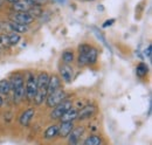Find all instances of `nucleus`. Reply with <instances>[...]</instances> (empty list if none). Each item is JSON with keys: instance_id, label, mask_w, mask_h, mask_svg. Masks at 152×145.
I'll use <instances>...</instances> for the list:
<instances>
[{"instance_id": "9b49d317", "label": "nucleus", "mask_w": 152, "mask_h": 145, "mask_svg": "<svg viewBox=\"0 0 152 145\" xmlns=\"http://www.w3.org/2000/svg\"><path fill=\"white\" fill-rule=\"evenodd\" d=\"M60 86H61V80H60L58 76H56V75L49 76V81H48V86H47V92L50 94L53 91L60 89Z\"/></svg>"}, {"instance_id": "a878e982", "label": "nucleus", "mask_w": 152, "mask_h": 145, "mask_svg": "<svg viewBox=\"0 0 152 145\" xmlns=\"http://www.w3.org/2000/svg\"><path fill=\"white\" fill-rule=\"evenodd\" d=\"M2 102H4V100H2V96L0 95V107L2 105Z\"/></svg>"}, {"instance_id": "6ab92c4d", "label": "nucleus", "mask_w": 152, "mask_h": 145, "mask_svg": "<svg viewBox=\"0 0 152 145\" xmlns=\"http://www.w3.org/2000/svg\"><path fill=\"white\" fill-rule=\"evenodd\" d=\"M102 143V139L98 136H90L84 141V145H99Z\"/></svg>"}, {"instance_id": "5701e85b", "label": "nucleus", "mask_w": 152, "mask_h": 145, "mask_svg": "<svg viewBox=\"0 0 152 145\" xmlns=\"http://www.w3.org/2000/svg\"><path fill=\"white\" fill-rule=\"evenodd\" d=\"M32 5H37V6H40V5H42V4H45L47 0H28Z\"/></svg>"}, {"instance_id": "b1692460", "label": "nucleus", "mask_w": 152, "mask_h": 145, "mask_svg": "<svg viewBox=\"0 0 152 145\" xmlns=\"http://www.w3.org/2000/svg\"><path fill=\"white\" fill-rule=\"evenodd\" d=\"M115 22V19H110V20H107L104 23H103V27L105 28V27H108V26H111L113 23Z\"/></svg>"}, {"instance_id": "4468645a", "label": "nucleus", "mask_w": 152, "mask_h": 145, "mask_svg": "<svg viewBox=\"0 0 152 145\" xmlns=\"http://www.w3.org/2000/svg\"><path fill=\"white\" fill-rule=\"evenodd\" d=\"M84 129L83 127H77V129H73L72 132L68 135V142L70 144H76L81 137V135L83 133Z\"/></svg>"}, {"instance_id": "ddd939ff", "label": "nucleus", "mask_w": 152, "mask_h": 145, "mask_svg": "<svg viewBox=\"0 0 152 145\" xmlns=\"http://www.w3.org/2000/svg\"><path fill=\"white\" fill-rule=\"evenodd\" d=\"M7 23H8L10 31H12V32H14V33L22 34V33H26V32L28 31V26H27V25L19 23V22H15V21H11V22H7Z\"/></svg>"}, {"instance_id": "a211bd4d", "label": "nucleus", "mask_w": 152, "mask_h": 145, "mask_svg": "<svg viewBox=\"0 0 152 145\" xmlns=\"http://www.w3.org/2000/svg\"><path fill=\"white\" fill-rule=\"evenodd\" d=\"M148 72H149V68H148V66L145 63H139L137 66V68H136V74L139 77H144L148 74Z\"/></svg>"}, {"instance_id": "393cba45", "label": "nucleus", "mask_w": 152, "mask_h": 145, "mask_svg": "<svg viewBox=\"0 0 152 145\" xmlns=\"http://www.w3.org/2000/svg\"><path fill=\"white\" fill-rule=\"evenodd\" d=\"M145 55L148 56V59H151V46L149 45L148 48L145 49Z\"/></svg>"}, {"instance_id": "f03ea898", "label": "nucleus", "mask_w": 152, "mask_h": 145, "mask_svg": "<svg viewBox=\"0 0 152 145\" xmlns=\"http://www.w3.org/2000/svg\"><path fill=\"white\" fill-rule=\"evenodd\" d=\"M38 90V84H37V76H34L33 74L28 75L27 82H26V87H25V95L27 96V98L29 101L34 100V96Z\"/></svg>"}, {"instance_id": "423d86ee", "label": "nucleus", "mask_w": 152, "mask_h": 145, "mask_svg": "<svg viewBox=\"0 0 152 145\" xmlns=\"http://www.w3.org/2000/svg\"><path fill=\"white\" fill-rule=\"evenodd\" d=\"M35 115V110L33 108H28L27 110H25L19 117V123L21 127H27L29 124V122L32 121V118Z\"/></svg>"}, {"instance_id": "dca6fc26", "label": "nucleus", "mask_w": 152, "mask_h": 145, "mask_svg": "<svg viewBox=\"0 0 152 145\" xmlns=\"http://www.w3.org/2000/svg\"><path fill=\"white\" fill-rule=\"evenodd\" d=\"M57 133H58V125L53 124V125H50V127H48L46 129V131H45V138L46 139H53V138L56 137Z\"/></svg>"}, {"instance_id": "aec40b11", "label": "nucleus", "mask_w": 152, "mask_h": 145, "mask_svg": "<svg viewBox=\"0 0 152 145\" xmlns=\"http://www.w3.org/2000/svg\"><path fill=\"white\" fill-rule=\"evenodd\" d=\"M62 60H63V62L67 63V64L72 63V62L74 61V54H73V52H69V51L64 52V53L62 54Z\"/></svg>"}, {"instance_id": "c85d7f7f", "label": "nucleus", "mask_w": 152, "mask_h": 145, "mask_svg": "<svg viewBox=\"0 0 152 145\" xmlns=\"http://www.w3.org/2000/svg\"><path fill=\"white\" fill-rule=\"evenodd\" d=\"M88 1H93V0H88Z\"/></svg>"}, {"instance_id": "1a4fd4ad", "label": "nucleus", "mask_w": 152, "mask_h": 145, "mask_svg": "<svg viewBox=\"0 0 152 145\" xmlns=\"http://www.w3.org/2000/svg\"><path fill=\"white\" fill-rule=\"evenodd\" d=\"M73 129H74V123L73 122H61V124L58 125L57 136H60L62 138H67Z\"/></svg>"}, {"instance_id": "f257e3e1", "label": "nucleus", "mask_w": 152, "mask_h": 145, "mask_svg": "<svg viewBox=\"0 0 152 145\" xmlns=\"http://www.w3.org/2000/svg\"><path fill=\"white\" fill-rule=\"evenodd\" d=\"M10 84H11V90L13 91L14 100L17 102H20L25 96V83H23L22 74L20 72L14 74L10 80Z\"/></svg>"}, {"instance_id": "9d476101", "label": "nucleus", "mask_w": 152, "mask_h": 145, "mask_svg": "<svg viewBox=\"0 0 152 145\" xmlns=\"http://www.w3.org/2000/svg\"><path fill=\"white\" fill-rule=\"evenodd\" d=\"M32 6H35V5H32L28 0H19V1L13 2L12 8L15 12H27Z\"/></svg>"}, {"instance_id": "4be33fe9", "label": "nucleus", "mask_w": 152, "mask_h": 145, "mask_svg": "<svg viewBox=\"0 0 152 145\" xmlns=\"http://www.w3.org/2000/svg\"><path fill=\"white\" fill-rule=\"evenodd\" d=\"M0 45L1 46H5V47L11 46L10 39H8V34H6V33H1L0 34Z\"/></svg>"}, {"instance_id": "bb28decb", "label": "nucleus", "mask_w": 152, "mask_h": 145, "mask_svg": "<svg viewBox=\"0 0 152 145\" xmlns=\"http://www.w3.org/2000/svg\"><path fill=\"white\" fill-rule=\"evenodd\" d=\"M6 1H8V2H15V1H19V0H6Z\"/></svg>"}, {"instance_id": "0eeeda50", "label": "nucleus", "mask_w": 152, "mask_h": 145, "mask_svg": "<svg viewBox=\"0 0 152 145\" xmlns=\"http://www.w3.org/2000/svg\"><path fill=\"white\" fill-rule=\"evenodd\" d=\"M95 111L96 109L94 105H86L80 111H77V119H81V121L88 119V118H90V117H93L95 115Z\"/></svg>"}, {"instance_id": "7ed1b4c3", "label": "nucleus", "mask_w": 152, "mask_h": 145, "mask_svg": "<svg viewBox=\"0 0 152 145\" xmlns=\"http://www.w3.org/2000/svg\"><path fill=\"white\" fill-rule=\"evenodd\" d=\"M66 97V94L64 91L61 90V89H57V90L53 91L50 94L47 95L46 97V103L48 105V108H54L56 104H58L60 102H62Z\"/></svg>"}, {"instance_id": "c756f323", "label": "nucleus", "mask_w": 152, "mask_h": 145, "mask_svg": "<svg viewBox=\"0 0 152 145\" xmlns=\"http://www.w3.org/2000/svg\"><path fill=\"white\" fill-rule=\"evenodd\" d=\"M0 52H1V51H0Z\"/></svg>"}, {"instance_id": "f3484780", "label": "nucleus", "mask_w": 152, "mask_h": 145, "mask_svg": "<svg viewBox=\"0 0 152 145\" xmlns=\"http://www.w3.org/2000/svg\"><path fill=\"white\" fill-rule=\"evenodd\" d=\"M11 91L10 80H1L0 81V95H8Z\"/></svg>"}, {"instance_id": "cd10ccee", "label": "nucleus", "mask_w": 152, "mask_h": 145, "mask_svg": "<svg viewBox=\"0 0 152 145\" xmlns=\"http://www.w3.org/2000/svg\"><path fill=\"white\" fill-rule=\"evenodd\" d=\"M2 2H4V0H0V6L2 5Z\"/></svg>"}, {"instance_id": "39448f33", "label": "nucleus", "mask_w": 152, "mask_h": 145, "mask_svg": "<svg viewBox=\"0 0 152 145\" xmlns=\"http://www.w3.org/2000/svg\"><path fill=\"white\" fill-rule=\"evenodd\" d=\"M10 19H11V21H15V22L23 23L27 26L34 21V18L31 17L27 12H15V11L10 14Z\"/></svg>"}, {"instance_id": "f8f14e48", "label": "nucleus", "mask_w": 152, "mask_h": 145, "mask_svg": "<svg viewBox=\"0 0 152 145\" xmlns=\"http://www.w3.org/2000/svg\"><path fill=\"white\" fill-rule=\"evenodd\" d=\"M61 122H74L77 119V110L75 108H69L67 111H64L62 114V116L60 117Z\"/></svg>"}, {"instance_id": "6e6552de", "label": "nucleus", "mask_w": 152, "mask_h": 145, "mask_svg": "<svg viewBox=\"0 0 152 145\" xmlns=\"http://www.w3.org/2000/svg\"><path fill=\"white\" fill-rule=\"evenodd\" d=\"M60 75L66 83H70L73 81V68L69 64L64 63L63 66L60 67Z\"/></svg>"}, {"instance_id": "412c9836", "label": "nucleus", "mask_w": 152, "mask_h": 145, "mask_svg": "<svg viewBox=\"0 0 152 145\" xmlns=\"http://www.w3.org/2000/svg\"><path fill=\"white\" fill-rule=\"evenodd\" d=\"M8 39H10V43H11V46H13V45H17V43L19 42L21 37H20V34L12 32L11 34H8Z\"/></svg>"}, {"instance_id": "2eb2a0df", "label": "nucleus", "mask_w": 152, "mask_h": 145, "mask_svg": "<svg viewBox=\"0 0 152 145\" xmlns=\"http://www.w3.org/2000/svg\"><path fill=\"white\" fill-rule=\"evenodd\" d=\"M87 64H94L97 61V56H98V52L97 49L94 47H90L88 51H87Z\"/></svg>"}, {"instance_id": "20e7f679", "label": "nucleus", "mask_w": 152, "mask_h": 145, "mask_svg": "<svg viewBox=\"0 0 152 145\" xmlns=\"http://www.w3.org/2000/svg\"><path fill=\"white\" fill-rule=\"evenodd\" d=\"M72 107H73V103L70 101H64L63 100L62 102H60L58 104H56L54 107L52 114H50V118L52 119H60V117L62 116V114L64 111H67L69 108H72Z\"/></svg>"}]
</instances>
